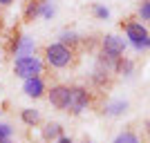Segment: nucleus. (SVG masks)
<instances>
[{
	"label": "nucleus",
	"instance_id": "6e6552de",
	"mask_svg": "<svg viewBox=\"0 0 150 143\" xmlns=\"http://www.w3.org/2000/svg\"><path fill=\"white\" fill-rule=\"evenodd\" d=\"M16 56L18 58H27L29 56V51H34V43H31V38H18V45H16Z\"/></svg>",
	"mask_w": 150,
	"mask_h": 143
},
{
	"label": "nucleus",
	"instance_id": "4468645a",
	"mask_svg": "<svg viewBox=\"0 0 150 143\" xmlns=\"http://www.w3.org/2000/svg\"><path fill=\"white\" fill-rule=\"evenodd\" d=\"M139 16H141L144 20H150V0L141 5V9H139Z\"/></svg>",
	"mask_w": 150,
	"mask_h": 143
},
{
	"label": "nucleus",
	"instance_id": "1a4fd4ad",
	"mask_svg": "<svg viewBox=\"0 0 150 143\" xmlns=\"http://www.w3.org/2000/svg\"><path fill=\"white\" fill-rule=\"evenodd\" d=\"M20 116H23V121H25L27 125H36L38 121H40V114H38L36 110H23Z\"/></svg>",
	"mask_w": 150,
	"mask_h": 143
},
{
	"label": "nucleus",
	"instance_id": "a211bd4d",
	"mask_svg": "<svg viewBox=\"0 0 150 143\" xmlns=\"http://www.w3.org/2000/svg\"><path fill=\"white\" fill-rule=\"evenodd\" d=\"M58 143H72V139H65V137H61V139H58Z\"/></svg>",
	"mask_w": 150,
	"mask_h": 143
},
{
	"label": "nucleus",
	"instance_id": "f8f14e48",
	"mask_svg": "<svg viewBox=\"0 0 150 143\" xmlns=\"http://www.w3.org/2000/svg\"><path fill=\"white\" fill-rule=\"evenodd\" d=\"M40 5H43V2H40V0H31V5L27 7V18H34V16H36L38 13V9H40Z\"/></svg>",
	"mask_w": 150,
	"mask_h": 143
},
{
	"label": "nucleus",
	"instance_id": "f257e3e1",
	"mask_svg": "<svg viewBox=\"0 0 150 143\" xmlns=\"http://www.w3.org/2000/svg\"><path fill=\"white\" fill-rule=\"evenodd\" d=\"M45 58H47V63H50L52 67H67L69 63H72V58H74V54H72V49H69L67 45L63 43H54L50 45L47 49H45Z\"/></svg>",
	"mask_w": 150,
	"mask_h": 143
},
{
	"label": "nucleus",
	"instance_id": "20e7f679",
	"mask_svg": "<svg viewBox=\"0 0 150 143\" xmlns=\"http://www.w3.org/2000/svg\"><path fill=\"white\" fill-rule=\"evenodd\" d=\"M90 105V96L83 87H69V110L74 114H81L85 107Z\"/></svg>",
	"mask_w": 150,
	"mask_h": 143
},
{
	"label": "nucleus",
	"instance_id": "aec40b11",
	"mask_svg": "<svg viewBox=\"0 0 150 143\" xmlns=\"http://www.w3.org/2000/svg\"><path fill=\"white\" fill-rule=\"evenodd\" d=\"M0 27H2V23H0Z\"/></svg>",
	"mask_w": 150,
	"mask_h": 143
},
{
	"label": "nucleus",
	"instance_id": "dca6fc26",
	"mask_svg": "<svg viewBox=\"0 0 150 143\" xmlns=\"http://www.w3.org/2000/svg\"><path fill=\"white\" fill-rule=\"evenodd\" d=\"M94 13H96L99 18H108V16H110V11H108L105 7H94Z\"/></svg>",
	"mask_w": 150,
	"mask_h": 143
},
{
	"label": "nucleus",
	"instance_id": "2eb2a0df",
	"mask_svg": "<svg viewBox=\"0 0 150 143\" xmlns=\"http://www.w3.org/2000/svg\"><path fill=\"white\" fill-rule=\"evenodd\" d=\"M123 110H125V103H112L108 112H110V114H121Z\"/></svg>",
	"mask_w": 150,
	"mask_h": 143
},
{
	"label": "nucleus",
	"instance_id": "39448f33",
	"mask_svg": "<svg viewBox=\"0 0 150 143\" xmlns=\"http://www.w3.org/2000/svg\"><path fill=\"white\" fill-rule=\"evenodd\" d=\"M123 49H125L123 38H119V36H105L103 38V56L112 58V61H119Z\"/></svg>",
	"mask_w": 150,
	"mask_h": 143
},
{
	"label": "nucleus",
	"instance_id": "423d86ee",
	"mask_svg": "<svg viewBox=\"0 0 150 143\" xmlns=\"http://www.w3.org/2000/svg\"><path fill=\"white\" fill-rule=\"evenodd\" d=\"M50 103L56 110H65L69 105V87L65 85H56L50 89Z\"/></svg>",
	"mask_w": 150,
	"mask_h": 143
},
{
	"label": "nucleus",
	"instance_id": "9d476101",
	"mask_svg": "<svg viewBox=\"0 0 150 143\" xmlns=\"http://www.w3.org/2000/svg\"><path fill=\"white\" fill-rule=\"evenodd\" d=\"M112 143H139V139H137V134H134V132L128 130V132H121V134L114 139Z\"/></svg>",
	"mask_w": 150,
	"mask_h": 143
},
{
	"label": "nucleus",
	"instance_id": "ddd939ff",
	"mask_svg": "<svg viewBox=\"0 0 150 143\" xmlns=\"http://www.w3.org/2000/svg\"><path fill=\"white\" fill-rule=\"evenodd\" d=\"M9 137H11V128L0 125V143H9Z\"/></svg>",
	"mask_w": 150,
	"mask_h": 143
},
{
	"label": "nucleus",
	"instance_id": "0eeeda50",
	"mask_svg": "<svg viewBox=\"0 0 150 143\" xmlns=\"http://www.w3.org/2000/svg\"><path fill=\"white\" fill-rule=\"evenodd\" d=\"M43 92H45V85H43V81H40V76H38V78H27L25 81V94L27 96L38 99V96H43Z\"/></svg>",
	"mask_w": 150,
	"mask_h": 143
},
{
	"label": "nucleus",
	"instance_id": "f03ea898",
	"mask_svg": "<svg viewBox=\"0 0 150 143\" xmlns=\"http://www.w3.org/2000/svg\"><path fill=\"white\" fill-rule=\"evenodd\" d=\"M13 72L20 78H38V74H43V63L36 56H27V58H18L13 65Z\"/></svg>",
	"mask_w": 150,
	"mask_h": 143
},
{
	"label": "nucleus",
	"instance_id": "6ab92c4d",
	"mask_svg": "<svg viewBox=\"0 0 150 143\" xmlns=\"http://www.w3.org/2000/svg\"><path fill=\"white\" fill-rule=\"evenodd\" d=\"M11 2H13V0H0V5H5V7H7V5H11Z\"/></svg>",
	"mask_w": 150,
	"mask_h": 143
},
{
	"label": "nucleus",
	"instance_id": "7ed1b4c3",
	"mask_svg": "<svg viewBox=\"0 0 150 143\" xmlns=\"http://www.w3.org/2000/svg\"><path fill=\"white\" fill-rule=\"evenodd\" d=\"M125 34H128V38L134 43V47H139V49L150 47V36H148V31H146L144 25H139V23H128V25H125Z\"/></svg>",
	"mask_w": 150,
	"mask_h": 143
},
{
	"label": "nucleus",
	"instance_id": "9b49d317",
	"mask_svg": "<svg viewBox=\"0 0 150 143\" xmlns=\"http://www.w3.org/2000/svg\"><path fill=\"white\" fill-rule=\"evenodd\" d=\"M45 137H47V139H56V137H61V125H56V123L47 125V128H45Z\"/></svg>",
	"mask_w": 150,
	"mask_h": 143
},
{
	"label": "nucleus",
	"instance_id": "f3484780",
	"mask_svg": "<svg viewBox=\"0 0 150 143\" xmlns=\"http://www.w3.org/2000/svg\"><path fill=\"white\" fill-rule=\"evenodd\" d=\"M146 134H148V137H150V118H148V121H146Z\"/></svg>",
	"mask_w": 150,
	"mask_h": 143
}]
</instances>
